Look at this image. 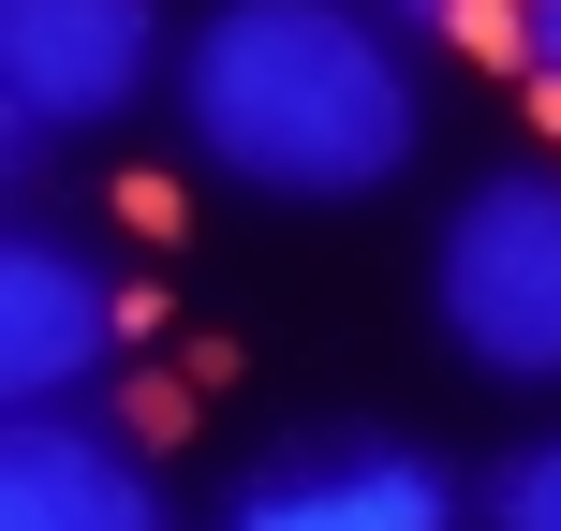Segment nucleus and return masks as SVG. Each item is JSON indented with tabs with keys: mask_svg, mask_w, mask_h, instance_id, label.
I'll return each mask as SVG.
<instances>
[{
	"mask_svg": "<svg viewBox=\"0 0 561 531\" xmlns=\"http://www.w3.org/2000/svg\"><path fill=\"white\" fill-rule=\"evenodd\" d=\"M178 134L266 207H369L428 148V74L369 0H207L178 30Z\"/></svg>",
	"mask_w": 561,
	"mask_h": 531,
	"instance_id": "1",
	"label": "nucleus"
},
{
	"mask_svg": "<svg viewBox=\"0 0 561 531\" xmlns=\"http://www.w3.org/2000/svg\"><path fill=\"white\" fill-rule=\"evenodd\" d=\"M428 325L488 384H561V163H488L428 222Z\"/></svg>",
	"mask_w": 561,
	"mask_h": 531,
	"instance_id": "2",
	"label": "nucleus"
},
{
	"mask_svg": "<svg viewBox=\"0 0 561 531\" xmlns=\"http://www.w3.org/2000/svg\"><path fill=\"white\" fill-rule=\"evenodd\" d=\"M134 325H148V296L75 222H45V207L0 222V414H75L134 355Z\"/></svg>",
	"mask_w": 561,
	"mask_h": 531,
	"instance_id": "3",
	"label": "nucleus"
},
{
	"mask_svg": "<svg viewBox=\"0 0 561 531\" xmlns=\"http://www.w3.org/2000/svg\"><path fill=\"white\" fill-rule=\"evenodd\" d=\"M222 531H473V473L414 428H296L222 487Z\"/></svg>",
	"mask_w": 561,
	"mask_h": 531,
	"instance_id": "4",
	"label": "nucleus"
},
{
	"mask_svg": "<svg viewBox=\"0 0 561 531\" xmlns=\"http://www.w3.org/2000/svg\"><path fill=\"white\" fill-rule=\"evenodd\" d=\"M178 89V30L163 0H0V118L45 148L118 134V118Z\"/></svg>",
	"mask_w": 561,
	"mask_h": 531,
	"instance_id": "5",
	"label": "nucleus"
},
{
	"mask_svg": "<svg viewBox=\"0 0 561 531\" xmlns=\"http://www.w3.org/2000/svg\"><path fill=\"white\" fill-rule=\"evenodd\" d=\"M0 531H178V503L104 414H0Z\"/></svg>",
	"mask_w": 561,
	"mask_h": 531,
	"instance_id": "6",
	"label": "nucleus"
},
{
	"mask_svg": "<svg viewBox=\"0 0 561 531\" xmlns=\"http://www.w3.org/2000/svg\"><path fill=\"white\" fill-rule=\"evenodd\" d=\"M488 531H561V428H547V443H517L503 473H488Z\"/></svg>",
	"mask_w": 561,
	"mask_h": 531,
	"instance_id": "7",
	"label": "nucleus"
},
{
	"mask_svg": "<svg viewBox=\"0 0 561 531\" xmlns=\"http://www.w3.org/2000/svg\"><path fill=\"white\" fill-rule=\"evenodd\" d=\"M369 15H385L399 45H488V59H503V30H517V0H369Z\"/></svg>",
	"mask_w": 561,
	"mask_h": 531,
	"instance_id": "8",
	"label": "nucleus"
},
{
	"mask_svg": "<svg viewBox=\"0 0 561 531\" xmlns=\"http://www.w3.org/2000/svg\"><path fill=\"white\" fill-rule=\"evenodd\" d=\"M503 74L533 89V118H561V0H517V30H503Z\"/></svg>",
	"mask_w": 561,
	"mask_h": 531,
	"instance_id": "9",
	"label": "nucleus"
}]
</instances>
